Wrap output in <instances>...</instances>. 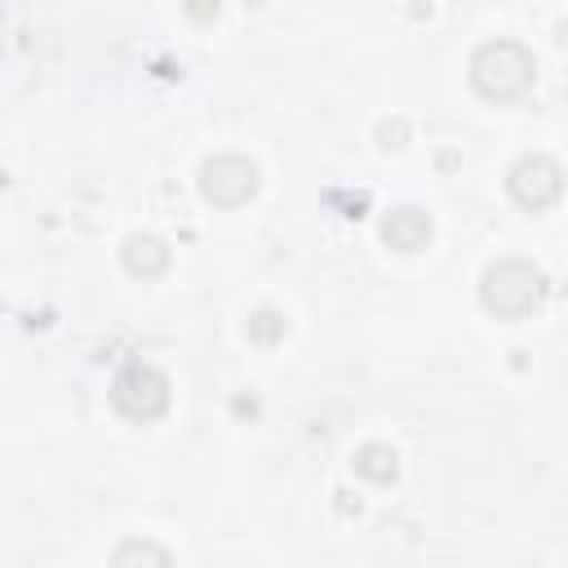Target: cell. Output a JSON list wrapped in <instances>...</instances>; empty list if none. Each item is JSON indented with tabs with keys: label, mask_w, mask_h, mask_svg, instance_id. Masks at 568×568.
I'll return each instance as SVG.
<instances>
[{
	"label": "cell",
	"mask_w": 568,
	"mask_h": 568,
	"mask_svg": "<svg viewBox=\"0 0 568 568\" xmlns=\"http://www.w3.org/2000/svg\"><path fill=\"white\" fill-rule=\"evenodd\" d=\"M111 404L124 413V417H133V422H151V417H160L164 413V404H169V377L155 368V364H129V368H120V377L111 382Z\"/></svg>",
	"instance_id": "obj_3"
},
{
	"label": "cell",
	"mask_w": 568,
	"mask_h": 568,
	"mask_svg": "<svg viewBox=\"0 0 568 568\" xmlns=\"http://www.w3.org/2000/svg\"><path fill=\"white\" fill-rule=\"evenodd\" d=\"M124 266H129L133 275L151 280V275H160V271L169 266V248H164L160 240H151V235H133V240L124 244Z\"/></svg>",
	"instance_id": "obj_7"
},
{
	"label": "cell",
	"mask_w": 568,
	"mask_h": 568,
	"mask_svg": "<svg viewBox=\"0 0 568 568\" xmlns=\"http://www.w3.org/2000/svg\"><path fill=\"white\" fill-rule=\"evenodd\" d=\"M537 302H541V275L528 262L488 266V275H484V306L488 311L515 320V315H528Z\"/></svg>",
	"instance_id": "obj_2"
},
{
	"label": "cell",
	"mask_w": 568,
	"mask_h": 568,
	"mask_svg": "<svg viewBox=\"0 0 568 568\" xmlns=\"http://www.w3.org/2000/svg\"><path fill=\"white\" fill-rule=\"evenodd\" d=\"M355 470L368 475V479H377V484H386V479L395 475V453L382 448V444H368V448L355 453Z\"/></svg>",
	"instance_id": "obj_8"
},
{
	"label": "cell",
	"mask_w": 568,
	"mask_h": 568,
	"mask_svg": "<svg viewBox=\"0 0 568 568\" xmlns=\"http://www.w3.org/2000/svg\"><path fill=\"white\" fill-rule=\"evenodd\" d=\"M382 235H386L390 248H399V253H417V248L430 240V217L417 213V209H395V213H386Z\"/></svg>",
	"instance_id": "obj_6"
},
{
	"label": "cell",
	"mask_w": 568,
	"mask_h": 568,
	"mask_svg": "<svg viewBox=\"0 0 568 568\" xmlns=\"http://www.w3.org/2000/svg\"><path fill=\"white\" fill-rule=\"evenodd\" d=\"M510 191L524 209H546L559 200V164L546 155H528L510 169Z\"/></svg>",
	"instance_id": "obj_5"
},
{
	"label": "cell",
	"mask_w": 568,
	"mask_h": 568,
	"mask_svg": "<svg viewBox=\"0 0 568 568\" xmlns=\"http://www.w3.org/2000/svg\"><path fill=\"white\" fill-rule=\"evenodd\" d=\"M470 80L484 98L493 102H510L519 98L528 84H532V58L528 49L510 44V40H497V44H484L470 62Z\"/></svg>",
	"instance_id": "obj_1"
},
{
	"label": "cell",
	"mask_w": 568,
	"mask_h": 568,
	"mask_svg": "<svg viewBox=\"0 0 568 568\" xmlns=\"http://www.w3.org/2000/svg\"><path fill=\"white\" fill-rule=\"evenodd\" d=\"M129 559H155V564H169V550H160V546H120L115 550V564H129Z\"/></svg>",
	"instance_id": "obj_9"
},
{
	"label": "cell",
	"mask_w": 568,
	"mask_h": 568,
	"mask_svg": "<svg viewBox=\"0 0 568 568\" xmlns=\"http://www.w3.org/2000/svg\"><path fill=\"white\" fill-rule=\"evenodd\" d=\"M186 13H191L195 22H209V18L217 13V0H186Z\"/></svg>",
	"instance_id": "obj_11"
},
{
	"label": "cell",
	"mask_w": 568,
	"mask_h": 568,
	"mask_svg": "<svg viewBox=\"0 0 568 568\" xmlns=\"http://www.w3.org/2000/svg\"><path fill=\"white\" fill-rule=\"evenodd\" d=\"M200 191H204V200H213L222 209H235L257 191V169L248 160H240V155H217V160L204 164Z\"/></svg>",
	"instance_id": "obj_4"
},
{
	"label": "cell",
	"mask_w": 568,
	"mask_h": 568,
	"mask_svg": "<svg viewBox=\"0 0 568 568\" xmlns=\"http://www.w3.org/2000/svg\"><path fill=\"white\" fill-rule=\"evenodd\" d=\"M248 333H253L257 342H271L275 333H284V320H275L271 311H262V315H253V320H248Z\"/></svg>",
	"instance_id": "obj_10"
}]
</instances>
